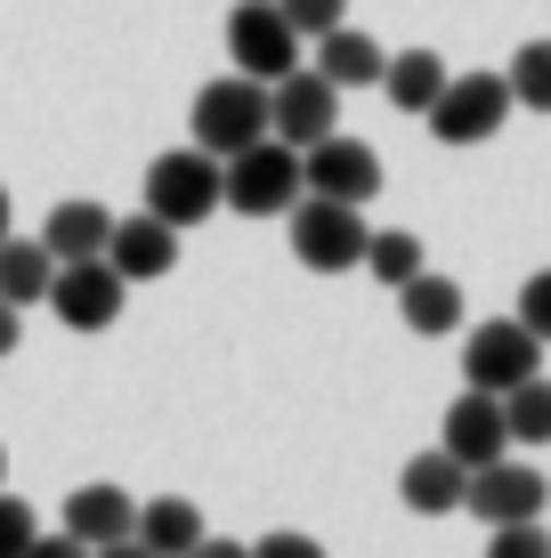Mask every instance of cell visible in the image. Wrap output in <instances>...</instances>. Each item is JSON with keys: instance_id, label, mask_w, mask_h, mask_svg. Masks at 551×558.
Instances as JSON below:
<instances>
[{"instance_id": "1", "label": "cell", "mask_w": 551, "mask_h": 558, "mask_svg": "<svg viewBox=\"0 0 551 558\" xmlns=\"http://www.w3.org/2000/svg\"><path fill=\"white\" fill-rule=\"evenodd\" d=\"M268 122H276V106H268V82H252V73H219V82H203L195 89V113H187V130H195V146L203 154H243V146H260L268 138Z\"/></svg>"}, {"instance_id": "2", "label": "cell", "mask_w": 551, "mask_h": 558, "mask_svg": "<svg viewBox=\"0 0 551 558\" xmlns=\"http://www.w3.org/2000/svg\"><path fill=\"white\" fill-rule=\"evenodd\" d=\"M146 210L155 219H170L187 235V227H203L212 210H227V162L203 146H170L146 162Z\"/></svg>"}, {"instance_id": "3", "label": "cell", "mask_w": 551, "mask_h": 558, "mask_svg": "<svg viewBox=\"0 0 551 558\" xmlns=\"http://www.w3.org/2000/svg\"><path fill=\"white\" fill-rule=\"evenodd\" d=\"M284 235H292V259L309 267V276H349V267H366V243L373 227L357 219V203H333V195H300L284 210Z\"/></svg>"}, {"instance_id": "4", "label": "cell", "mask_w": 551, "mask_h": 558, "mask_svg": "<svg viewBox=\"0 0 551 558\" xmlns=\"http://www.w3.org/2000/svg\"><path fill=\"white\" fill-rule=\"evenodd\" d=\"M300 195H309V162H300V146L260 138V146L227 154V210H236V219H284Z\"/></svg>"}, {"instance_id": "5", "label": "cell", "mask_w": 551, "mask_h": 558, "mask_svg": "<svg viewBox=\"0 0 551 558\" xmlns=\"http://www.w3.org/2000/svg\"><path fill=\"white\" fill-rule=\"evenodd\" d=\"M511 106H519V98H511L503 73H454L446 98L430 106L422 122H430V138H439V146H479V138H503V113Z\"/></svg>"}, {"instance_id": "6", "label": "cell", "mask_w": 551, "mask_h": 558, "mask_svg": "<svg viewBox=\"0 0 551 558\" xmlns=\"http://www.w3.org/2000/svg\"><path fill=\"white\" fill-rule=\"evenodd\" d=\"M227 57H236V73H252V82H284V73H300V33L292 16L276 9V0H243L236 16H227Z\"/></svg>"}, {"instance_id": "7", "label": "cell", "mask_w": 551, "mask_h": 558, "mask_svg": "<svg viewBox=\"0 0 551 558\" xmlns=\"http://www.w3.org/2000/svg\"><path fill=\"white\" fill-rule=\"evenodd\" d=\"M543 373V340L527 332L519 316H495V324H479V332L463 340V380L470 389H487V397H511L519 380H536Z\"/></svg>"}, {"instance_id": "8", "label": "cell", "mask_w": 551, "mask_h": 558, "mask_svg": "<svg viewBox=\"0 0 551 558\" xmlns=\"http://www.w3.org/2000/svg\"><path fill=\"white\" fill-rule=\"evenodd\" d=\"M122 300H130V276L113 259H65L57 283H49V307H57L65 332H106L122 316Z\"/></svg>"}, {"instance_id": "9", "label": "cell", "mask_w": 551, "mask_h": 558, "mask_svg": "<svg viewBox=\"0 0 551 558\" xmlns=\"http://www.w3.org/2000/svg\"><path fill=\"white\" fill-rule=\"evenodd\" d=\"M551 502V477L536 461H487V470H470V518L479 526H519V518H543Z\"/></svg>"}, {"instance_id": "10", "label": "cell", "mask_w": 551, "mask_h": 558, "mask_svg": "<svg viewBox=\"0 0 551 558\" xmlns=\"http://www.w3.org/2000/svg\"><path fill=\"white\" fill-rule=\"evenodd\" d=\"M268 106H276V122H268V138H284V146H300L309 154L316 138H333L340 130V89L325 82V73H284V82L268 89Z\"/></svg>"}, {"instance_id": "11", "label": "cell", "mask_w": 551, "mask_h": 558, "mask_svg": "<svg viewBox=\"0 0 551 558\" xmlns=\"http://www.w3.org/2000/svg\"><path fill=\"white\" fill-rule=\"evenodd\" d=\"M300 162H309V195H333V203H373L382 195V154L366 138H340L333 130V138H316Z\"/></svg>"}, {"instance_id": "12", "label": "cell", "mask_w": 551, "mask_h": 558, "mask_svg": "<svg viewBox=\"0 0 551 558\" xmlns=\"http://www.w3.org/2000/svg\"><path fill=\"white\" fill-rule=\"evenodd\" d=\"M439 446L463 461V470H487V461H503L511 453V421H503V397H487V389H470V397H454V413H446V437Z\"/></svg>"}, {"instance_id": "13", "label": "cell", "mask_w": 551, "mask_h": 558, "mask_svg": "<svg viewBox=\"0 0 551 558\" xmlns=\"http://www.w3.org/2000/svg\"><path fill=\"white\" fill-rule=\"evenodd\" d=\"M397 502H406L414 518H446V510L470 502V470L446 446H430V453H414L406 470H397Z\"/></svg>"}, {"instance_id": "14", "label": "cell", "mask_w": 551, "mask_h": 558, "mask_svg": "<svg viewBox=\"0 0 551 558\" xmlns=\"http://www.w3.org/2000/svg\"><path fill=\"white\" fill-rule=\"evenodd\" d=\"M106 259L122 267L130 283H155V276H170V267H179V227L155 219V210H139V219H113Z\"/></svg>"}, {"instance_id": "15", "label": "cell", "mask_w": 551, "mask_h": 558, "mask_svg": "<svg viewBox=\"0 0 551 558\" xmlns=\"http://www.w3.org/2000/svg\"><path fill=\"white\" fill-rule=\"evenodd\" d=\"M65 534L89 543V550H106V543H122V534H139V502H130L122 486H73L65 494Z\"/></svg>"}, {"instance_id": "16", "label": "cell", "mask_w": 551, "mask_h": 558, "mask_svg": "<svg viewBox=\"0 0 551 558\" xmlns=\"http://www.w3.org/2000/svg\"><path fill=\"white\" fill-rule=\"evenodd\" d=\"M41 243H49V259H57V267H65V259H106V243H113V210H106V203H89V195H73V203H57V210H49Z\"/></svg>"}, {"instance_id": "17", "label": "cell", "mask_w": 551, "mask_h": 558, "mask_svg": "<svg viewBox=\"0 0 551 558\" xmlns=\"http://www.w3.org/2000/svg\"><path fill=\"white\" fill-rule=\"evenodd\" d=\"M316 73H325L333 89H373L390 73V49L373 41V33H357V25H333L325 41H316Z\"/></svg>"}, {"instance_id": "18", "label": "cell", "mask_w": 551, "mask_h": 558, "mask_svg": "<svg viewBox=\"0 0 551 558\" xmlns=\"http://www.w3.org/2000/svg\"><path fill=\"white\" fill-rule=\"evenodd\" d=\"M397 316H406V332L439 340V332H463V283L439 276V267H422V276L397 292Z\"/></svg>"}, {"instance_id": "19", "label": "cell", "mask_w": 551, "mask_h": 558, "mask_svg": "<svg viewBox=\"0 0 551 558\" xmlns=\"http://www.w3.org/2000/svg\"><path fill=\"white\" fill-rule=\"evenodd\" d=\"M139 543L155 558H187L203 543V510L187 494H155V502H139Z\"/></svg>"}, {"instance_id": "20", "label": "cell", "mask_w": 551, "mask_h": 558, "mask_svg": "<svg viewBox=\"0 0 551 558\" xmlns=\"http://www.w3.org/2000/svg\"><path fill=\"white\" fill-rule=\"evenodd\" d=\"M446 82H454V73L439 65V49H397L390 73H382V89H390L397 113H430V106L446 98Z\"/></svg>"}, {"instance_id": "21", "label": "cell", "mask_w": 551, "mask_h": 558, "mask_svg": "<svg viewBox=\"0 0 551 558\" xmlns=\"http://www.w3.org/2000/svg\"><path fill=\"white\" fill-rule=\"evenodd\" d=\"M49 283H57V259H49L41 235H33V243H25V235L0 243V300H9V307H41Z\"/></svg>"}, {"instance_id": "22", "label": "cell", "mask_w": 551, "mask_h": 558, "mask_svg": "<svg viewBox=\"0 0 551 558\" xmlns=\"http://www.w3.org/2000/svg\"><path fill=\"white\" fill-rule=\"evenodd\" d=\"M366 267H373V283H390V292H406L414 276H422V235H414V227H382V235L366 243Z\"/></svg>"}, {"instance_id": "23", "label": "cell", "mask_w": 551, "mask_h": 558, "mask_svg": "<svg viewBox=\"0 0 551 558\" xmlns=\"http://www.w3.org/2000/svg\"><path fill=\"white\" fill-rule=\"evenodd\" d=\"M503 421H511V446H551V380H519L503 397Z\"/></svg>"}, {"instance_id": "24", "label": "cell", "mask_w": 551, "mask_h": 558, "mask_svg": "<svg viewBox=\"0 0 551 558\" xmlns=\"http://www.w3.org/2000/svg\"><path fill=\"white\" fill-rule=\"evenodd\" d=\"M511 98H519L527 113H551V41H527L519 57H511Z\"/></svg>"}, {"instance_id": "25", "label": "cell", "mask_w": 551, "mask_h": 558, "mask_svg": "<svg viewBox=\"0 0 551 558\" xmlns=\"http://www.w3.org/2000/svg\"><path fill=\"white\" fill-rule=\"evenodd\" d=\"M33 543H41V518H33V502H16V494L0 486V558H25Z\"/></svg>"}, {"instance_id": "26", "label": "cell", "mask_w": 551, "mask_h": 558, "mask_svg": "<svg viewBox=\"0 0 551 558\" xmlns=\"http://www.w3.org/2000/svg\"><path fill=\"white\" fill-rule=\"evenodd\" d=\"M284 16H292V33L300 41H325L333 25H349V0H276Z\"/></svg>"}, {"instance_id": "27", "label": "cell", "mask_w": 551, "mask_h": 558, "mask_svg": "<svg viewBox=\"0 0 551 558\" xmlns=\"http://www.w3.org/2000/svg\"><path fill=\"white\" fill-rule=\"evenodd\" d=\"M487 558H551V534H543V518L495 526V534H487Z\"/></svg>"}, {"instance_id": "28", "label": "cell", "mask_w": 551, "mask_h": 558, "mask_svg": "<svg viewBox=\"0 0 551 558\" xmlns=\"http://www.w3.org/2000/svg\"><path fill=\"white\" fill-rule=\"evenodd\" d=\"M519 324H527V332H536L543 349H551V267H536V276L519 283Z\"/></svg>"}, {"instance_id": "29", "label": "cell", "mask_w": 551, "mask_h": 558, "mask_svg": "<svg viewBox=\"0 0 551 558\" xmlns=\"http://www.w3.org/2000/svg\"><path fill=\"white\" fill-rule=\"evenodd\" d=\"M252 558H325V543H309V534H260Z\"/></svg>"}, {"instance_id": "30", "label": "cell", "mask_w": 551, "mask_h": 558, "mask_svg": "<svg viewBox=\"0 0 551 558\" xmlns=\"http://www.w3.org/2000/svg\"><path fill=\"white\" fill-rule=\"evenodd\" d=\"M25 558H89V543H73V534H41Z\"/></svg>"}, {"instance_id": "31", "label": "cell", "mask_w": 551, "mask_h": 558, "mask_svg": "<svg viewBox=\"0 0 551 558\" xmlns=\"http://www.w3.org/2000/svg\"><path fill=\"white\" fill-rule=\"evenodd\" d=\"M16 324H25V307L0 300V356H16Z\"/></svg>"}, {"instance_id": "32", "label": "cell", "mask_w": 551, "mask_h": 558, "mask_svg": "<svg viewBox=\"0 0 551 558\" xmlns=\"http://www.w3.org/2000/svg\"><path fill=\"white\" fill-rule=\"evenodd\" d=\"M187 558H252V550H243V543H219V534H203V543L187 550Z\"/></svg>"}, {"instance_id": "33", "label": "cell", "mask_w": 551, "mask_h": 558, "mask_svg": "<svg viewBox=\"0 0 551 558\" xmlns=\"http://www.w3.org/2000/svg\"><path fill=\"white\" fill-rule=\"evenodd\" d=\"M89 558H155V550H146L139 534H122V543H106V550H89Z\"/></svg>"}, {"instance_id": "34", "label": "cell", "mask_w": 551, "mask_h": 558, "mask_svg": "<svg viewBox=\"0 0 551 558\" xmlns=\"http://www.w3.org/2000/svg\"><path fill=\"white\" fill-rule=\"evenodd\" d=\"M0 243H9V186H0Z\"/></svg>"}, {"instance_id": "35", "label": "cell", "mask_w": 551, "mask_h": 558, "mask_svg": "<svg viewBox=\"0 0 551 558\" xmlns=\"http://www.w3.org/2000/svg\"><path fill=\"white\" fill-rule=\"evenodd\" d=\"M0 486H9V446H0Z\"/></svg>"}]
</instances>
